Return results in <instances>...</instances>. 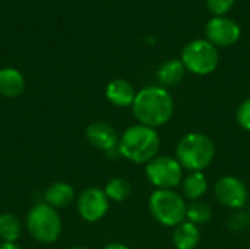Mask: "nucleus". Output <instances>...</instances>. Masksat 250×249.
<instances>
[{
	"instance_id": "1",
	"label": "nucleus",
	"mask_w": 250,
	"mask_h": 249,
	"mask_svg": "<svg viewBox=\"0 0 250 249\" xmlns=\"http://www.w3.org/2000/svg\"><path fill=\"white\" fill-rule=\"evenodd\" d=\"M133 114L141 125L158 128L166 125L174 112V101L163 87H146L136 92L132 104Z\"/></svg>"
},
{
	"instance_id": "2",
	"label": "nucleus",
	"mask_w": 250,
	"mask_h": 249,
	"mask_svg": "<svg viewBox=\"0 0 250 249\" xmlns=\"http://www.w3.org/2000/svg\"><path fill=\"white\" fill-rule=\"evenodd\" d=\"M160 150V136L154 128L145 125H133L125 131L119 142L120 154L138 164L149 163L157 157Z\"/></svg>"
},
{
	"instance_id": "3",
	"label": "nucleus",
	"mask_w": 250,
	"mask_h": 249,
	"mask_svg": "<svg viewBox=\"0 0 250 249\" xmlns=\"http://www.w3.org/2000/svg\"><path fill=\"white\" fill-rule=\"evenodd\" d=\"M215 156V145L212 139L201 132H192L185 135L176 148V158L182 167L201 172L207 169Z\"/></svg>"
},
{
	"instance_id": "4",
	"label": "nucleus",
	"mask_w": 250,
	"mask_h": 249,
	"mask_svg": "<svg viewBox=\"0 0 250 249\" xmlns=\"http://www.w3.org/2000/svg\"><path fill=\"white\" fill-rule=\"evenodd\" d=\"M188 205L173 189H157L149 197L152 217L164 226H179L186 219Z\"/></svg>"
},
{
	"instance_id": "5",
	"label": "nucleus",
	"mask_w": 250,
	"mask_h": 249,
	"mask_svg": "<svg viewBox=\"0 0 250 249\" xmlns=\"http://www.w3.org/2000/svg\"><path fill=\"white\" fill-rule=\"evenodd\" d=\"M26 227L34 239L42 244H51L60 236L62 220L56 208L48 204H37L26 217Z\"/></svg>"
},
{
	"instance_id": "6",
	"label": "nucleus",
	"mask_w": 250,
	"mask_h": 249,
	"mask_svg": "<svg viewBox=\"0 0 250 249\" xmlns=\"http://www.w3.org/2000/svg\"><path fill=\"white\" fill-rule=\"evenodd\" d=\"M218 50L207 40H193L188 43L182 53L185 68L196 75H208L218 66Z\"/></svg>"
},
{
	"instance_id": "7",
	"label": "nucleus",
	"mask_w": 250,
	"mask_h": 249,
	"mask_svg": "<svg viewBox=\"0 0 250 249\" xmlns=\"http://www.w3.org/2000/svg\"><path fill=\"white\" fill-rule=\"evenodd\" d=\"M146 176L158 189H173L182 182L183 167L177 158L168 156H157L146 164Z\"/></svg>"
},
{
	"instance_id": "8",
	"label": "nucleus",
	"mask_w": 250,
	"mask_h": 249,
	"mask_svg": "<svg viewBox=\"0 0 250 249\" xmlns=\"http://www.w3.org/2000/svg\"><path fill=\"white\" fill-rule=\"evenodd\" d=\"M215 197L220 201V204L233 210H240L246 205L249 192L245 182L239 178L223 176L215 183Z\"/></svg>"
},
{
	"instance_id": "9",
	"label": "nucleus",
	"mask_w": 250,
	"mask_h": 249,
	"mask_svg": "<svg viewBox=\"0 0 250 249\" xmlns=\"http://www.w3.org/2000/svg\"><path fill=\"white\" fill-rule=\"evenodd\" d=\"M78 210L83 220L98 222L108 210V198L100 188H86L78 200Z\"/></svg>"
},
{
	"instance_id": "10",
	"label": "nucleus",
	"mask_w": 250,
	"mask_h": 249,
	"mask_svg": "<svg viewBox=\"0 0 250 249\" xmlns=\"http://www.w3.org/2000/svg\"><path fill=\"white\" fill-rule=\"evenodd\" d=\"M240 32H242L240 26L233 19H229L224 16H215L207 25L208 41L214 44L215 47L233 45L240 38Z\"/></svg>"
},
{
	"instance_id": "11",
	"label": "nucleus",
	"mask_w": 250,
	"mask_h": 249,
	"mask_svg": "<svg viewBox=\"0 0 250 249\" xmlns=\"http://www.w3.org/2000/svg\"><path fill=\"white\" fill-rule=\"evenodd\" d=\"M86 139L91 145L103 151H111L119 148V136L114 128L104 122H95L86 128Z\"/></svg>"
},
{
	"instance_id": "12",
	"label": "nucleus",
	"mask_w": 250,
	"mask_h": 249,
	"mask_svg": "<svg viewBox=\"0 0 250 249\" xmlns=\"http://www.w3.org/2000/svg\"><path fill=\"white\" fill-rule=\"evenodd\" d=\"M105 97L111 104H114L117 107H127V106L133 104L136 92L127 81L114 79L107 85Z\"/></svg>"
},
{
	"instance_id": "13",
	"label": "nucleus",
	"mask_w": 250,
	"mask_h": 249,
	"mask_svg": "<svg viewBox=\"0 0 250 249\" xmlns=\"http://www.w3.org/2000/svg\"><path fill=\"white\" fill-rule=\"evenodd\" d=\"M201 241V232L196 225L183 222L176 226L173 233V244L176 249H195Z\"/></svg>"
},
{
	"instance_id": "14",
	"label": "nucleus",
	"mask_w": 250,
	"mask_h": 249,
	"mask_svg": "<svg viewBox=\"0 0 250 249\" xmlns=\"http://www.w3.org/2000/svg\"><path fill=\"white\" fill-rule=\"evenodd\" d=\"M25 90L22 73L12 68L0 69V94L4 97H18Z\"/></svg>"
},
{
	"instance_id": "15",
	"label": "nucleus",
	"mask_w": 250,
	"mask_h": 249,
	"mask_svg": "<svg viewBox=\"0 0 250 249\" xmlns=\"http://www.w3.org/2000/svg\"><path fill=\"white\" fill-rule=\"evenodd\" d=\"M75 200L73 188L64 182H56L45 191V204L53 208H64Z\"/></svg>"
},
{
	"instance_id": "16",
	"label": "nucleus",
	"mask_w": 250,
	"mask_h": 249,
	"mask_svg": "<svg viewBox=\"0 0 250 249\" xmlns=\"http://www.w3.org/2000/svg\"><path fill=\"white\" fill-rule=\"evenodd\" d=\"M185 65L182 60H177V59H171V60H167L164 62L158 72H157V76H158V81L166 85V87H173V85H177L183 76H185Z\"/></svg>"
},
{
	"instance_id": "17",
	"label": "nucleus",
	"mask_w": 250,
	"mask_h": 249,
	"mask_svg": "<svg viewBox=\"0 0 250 249\" xmlns=\"http://www.w3.org/2000/svg\"><path fill=\"white\" fill-rule=\"evenodd\" d=\"M208 189V182L202 172H192L183 181V192L190 201H198Z\"/></svg>"
},
{
	"instance_id": "18",
	"label": "nucleus",
	"mask_w": 250,
	"mask_h": 249,
	"mask_svg": "<svg viewBox=\"0 0 250 249\" xmlns=\"http://www.w3.org/2000/svg\"><path fill=\"white\" fill-rule=\"evenodd\" d=\"M21 235V223L10 213L0 214V239L6 244H15Z\"/></svg>"
},
{
	"instance_id": "19",
	"label": "nucleus",
	"mask_w": 250,
	"mask_h": 249,
	"mask_svg": "<svg viewBox=\"0 0 250 249\" xmlns=\"http://www.w3.org/2000/svg\"><path fill=\"white\" fill-rule=\"evenodd\" d=\"M104 192H105L108 200L116 201V203H122V201H125V200H127L130 197L132 185L123 178H114L107 183Z\"/></svg>"
},
{
	"instance_id": "20",
	"label": "nucleus",
	"mask_w": 250,
	"mask_h": 249,
	"mask_svg": "<svg viewBox=\"0 0 250 249\" xmlns=\"http://www.w3.org/2000/svg\"><path fill=\"white\" fill-rule=\"evenodd\" d=\"M212 217V210L209 207L208 203L198 200V201H192L190 205H188L186 210V219L193 223V225H204L207 222H209Z\"/></svg>"
},
{
	"instance_id": "21",
	"label": "nucleus",
	"mask_w": 250,
	"mask_h": 249,
	"mask_svg": "<svg viewBox=\"0 0 250 249\" xmlns=\"http://www.w3.org/2000/svg\"><path fill=\"white\" fill-rule=\"evenodd\" d=\"M250 225V214L245 211H236L229 219V226L233 230H243Z\"/></svg>"
},
{
	"instance_id": "22",
	"label": "nucleus",
	"mask_w": 250,
	"mask_h": 249,
	"mask_svg": "<svg viewBox=\"0 0 250 249\" xmlns=\"http://www.w3.org/2000/svg\"><path fill=\"white\" fill-rule=\"evenodd\" d=\"M234 4V0H207V6L208 9L218 16H223L224 13H227Z\"/></svg>"
},
{
	"instance_id": "23",
	"label": "nucleus",
	"mask_w": 250,
	"mask_h": 249,
	"mask_svg": "<svg viewBox=\"0 0 250 249\" xmlns=\"http://www.w3.org/2000/svg\"><path fill=\"white\" fill-rule=\"evenodd\" d=\"M236 116H237L239 125H240L243 129L250 131V98L245 100V101L239 106L237 114H236Z\"/></svg>"
},
{
	"instance_id": "24",
	"label": "nucleus",
	"mask_w": 250,
	"mask_h": 249,
	"mask_svg": "<svg viewBox=\"0 0 250 249\" xmlns=\"http://www.w3.org/2000/svg\"><path fill=\"white\" fill-rule=\"evenodd\" d=\"M104 249H129L126 245H123V244H110V245H107Z\"/></svg>"
},
{
	"instance_id": "25",
	"label": "nucleus",
	"mask_w": 250,
	"mask_h": 249,
	"mask_svg": "<svg viewBox=\"0 0 250 249\" xmlns=\"http://www.w3.org/2000/svg\"><path fill=\"white\" fill-rule=\"evenodd\" d=\"M0 249H21L18 245H15V244H6V242H3L1 245H0Z\"/></svg>"
},
{
	"instance_id": "26",
	"label": "nucleus",
	"mask_w": 250,
	"mask_h": 249,
	"mask_svg": "<svg viewBox=\"0 0 250 249\" xmlns=\"http://www.w3.org/2000/svg\"><path fill=\"white\" fill-rule=\"evenodd\" d=\"M69 249H86V248H82V247H73V248H69Z\"/></svg>"
}]
</instances>
